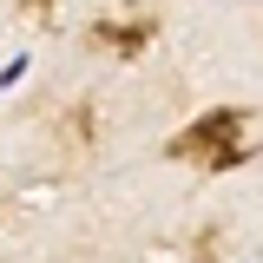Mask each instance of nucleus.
Masks as SVG:
<instances>
[{"mask_svg": "<svg viewBox=\"0 0 263 263\" xmlns=\"http://www.w3.org/2000/svg\"><path fill=\"white\" fill-rule=\"evenodd\" d=\"M20 79H27V53H13V60L0 66V86H20Z\"/></svg>", "mask_w": 263, "mask_h": 263, "instance_id": "obj_1", "label": "nucleus"}]
</instances>
